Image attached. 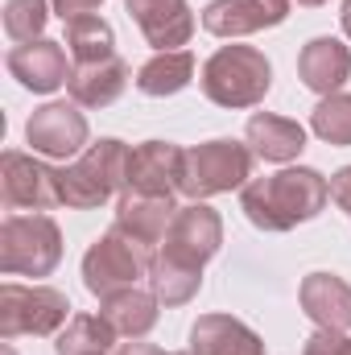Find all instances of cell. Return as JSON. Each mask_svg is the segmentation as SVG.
Listing matches in <instances>:
<instances>
[{
	"label": "cell",
	"mask_w": 351,
	"mask_h": 355,
	"mask_svg": "<svg viewBox=\"0 0 351 355\" xmlns=\"http://www.w3.org/2000/svg\"><path fill=\"white\" fill-rule=\"evenodd\" d=\"M162 248L182 257V261L207 265L223 248V219H219V211L207 207V202L178 207V215H174V223H170V232H166V240H162Z\"/></svg>",
	"instance_id": "obj_12"
},
{
	"label": "cell",
	"mask_w": 351,
	"mask_h": 355,
	"mask_svg": "<svg viewBox=\"0 0 351 355\" xmlns=\"http://www.w3.org/2000/svg\"><path fill=\"white\" fill-rule=\"evenodd\" d=\"M302 355H351V339L339 335V331H314L306 339Z\"/></svg>",
	"instance_id": "obj_28"
},
{
	"label": "cell",
	"mask_w": 351,
	"mask_h": 355,
	"mask_svg": "<svg viewBox=\"0 0 351 355\" xmlns=\"http://www.w3.org/2000/svg\"><path fill=\"white\" fill-rule=\"evenodd\" d=\"M327 202H331V178H323L310 166L252 178L240 190V211L261 232H289L298 223H310L327 211Z\"/></svg>",
	"instance_id": "obj_1"
},
{
	"label": "cell",
	"mask_w": 351,
	"mask_h": 355,
	"mask_svg": "<svg viewBox=\"0 0 351 355\" xmlns=\"http://www.w3.org/2000/svg\"><path fill=\"white\" fill-rule=\"evenodd\" d=\"M50 8L54 4H46V0H8L4 4V33L17 46L37 42L42 29H46V21H50Z\"/></svg>",
	"instance_id": "obj_27"
},
{
	"label": "cell",
	"mask_w": 351,
	"mask_h": 355,
	"mask_svg": "<svg viewBox=\"0 0 351 355\" xmlns=\"http://www.w3.org/2000/svg\"><path fill=\"white\" fill-rule=\"evenodd\" d=\"M203 95L215 107H257L273 87V67L257 46H219L203 62Z\"/></svg>",
	"instance_id": "obj_3"
},
{
	"label": "cell",
	"mask_w": 351,
	"mask_h": 355,
	"mask_svg": "<svg viewBox=\"0 0 351 355\" xmlns=\"http://www.w3.org/2000/svg\"><path fill=\"white\" fill-rule=\"evenodd\" d=\"M67 25V50H71V58H75V67L79 62H99V58H112L116 54V33H112V25L103 21V17H75V21H62Z\"/></svg>",
	"instance_id": "obj_25"
},
{
	"label": "cell",
	"mask_w": 351,
	"mask_h": 355,
	"mask_svg": "<svg viewBox=\"0 0 351 355\" xmlns=\"http://www.w3.org/2000/svg\"><path fill=\"white\" fill-rule=\"evenodd\" d=\"M174 215H178L174 194H137V190H124V194L116 198V219H112V227H120L124 236H132V240L157 248V244L166 240Z\"/></svg>",
	"instance_id": "obj_14"
},
{
	"label": "cell",
	"mask_w": 351,
	"mask_h": 355,
	"mask_svg": "<svg viewBox=\"0 0 351 355\" xmlns=\"http://www.w3.org/2000/svg\"><path fill=\"white\" fill-rule=\"evenodd\" d=\"M310 128L327 145H351V95L348 91L323 95L314 103V112H310Z\"/></svg>",
	"instance_id": "obj_26"
},
{
	"label": "cell",
	"mask_w": 351,
	"mask_h": 355,
	"mask_svg": "<svg viewBox=\"0 0 351 355\" xmlns=\"http://www.w3.org/2000/svg\"><path fill=\"white\" fill-rule=\"evenodd\" d=\"M0 194H4V207H12V211L62 207L58 170L37 162L33 153H21V149H4V157H0Z\"/></svg>",
	"instance_id": "obj_8"
},
{
	"label": "cell",
	"mask_w": 351,
	"mask_h": 355,
	"mask_svg": "<svg viewBox=\"0 0 351 355\" xmlns=\"http://www.w3.org/2000/svg\"><path fill=\"white\" fill-rule=\"evenodd\" d=\"M149 289L157 293L162 306H186V302H194V293L203 289V265L182 261L174 252L157 248V252H153V265H149Z\"/></svg>",
	"instance_id": "obj_22"
},
{
	"label": "cell",
	"mask_w": 351,
	"mask_h": 355,
	"mask_svg": "<svg viewBox=\"0 0 351 355\" xmlns=\"http://www.w3.org/2000/svg\"><path fill=\"white\" fill-rule=\"evenodd\" d=\"M54 4V12L62 17V21H75V17H87V12H95L103 0H50Z\"/></svg>",
	"instance_id": "obj_30"
},
{
	"label": "cell",
	"mask_w": 351,
	"mask_h": 355,
	"mask_svg": "<svg viewBox=\"0 0 351 355\" xmlns=\"http://www.w3.org/2000/svg\"><path fill=\"white\" fill-rule=\"evenodd\" d=\"M298 302H302V314L318 327V331H351V285L335 272H310L302 277V289H298Z\"/></svg>",
	"instance_id": "obj_15"
},
{
	"label": "cell",
	"mask_w": 351,
	"mask_h": 355,
	"mask_svg": "<svg viewBox=\"0 0 351 355\" xmlns=\"http://www.w3.org/2000/svg\"><path fill=\"white\" fill-rule=\"evenodd\" d=\"M99 314L112 322L116 335H124V339H145V335L157 327V318H162V302H157L153 289L128 285V289H116V293L99 297Z\"/></svg>",
	"instance_id": "obj_21"
},
{
	"label": "cell",
	"mask_w": 351,
	"mask_h": 355,
	"mask_svg": "<svg viewBox=\"0 0 351 355\" xmlns=\"http://www.w3.org/2000/svg\"><path fill=\"white\" fill-rule=\"evenodd\" d=\"M62 261V232L50 215H8L0 223V272L4 277H50Z\"/></svg>",
	"instance_id": "obj_5"
},
{
	"label": "cell",
	"mask_w": 351,
	"mask_h": 355,
	"mask_svg": "<svg viewBox=\"0 0 351 355\" xmlns=\"http://www.w3.org/2000/svg\"><path fill=\"white\" fill-rule=\"evenodd\" d=\"M244 141H248V149H252L257 157L285 166V162H293V157L306 149V128H302L298 120H289V116L257 112V116H248Z\"/></svg>",
	"instance_id": "obj_20"
},
{
	"label": "cell",
	"mask_w": 351,
	"mask_h": 355,
	"mask_svg": "<svg viewBox=\"0 0 351 355\" xmlns=\"http://www.w3.org/2000/svg\"><path fill=\"white\" fill-rule=\"evenodd\" d=\"M170 355H194V352H190V347H186V352H170Z\"/></svg>",
	"instance_id": "obj_35"
},
{
	"label": "cell",
	"mask_w": 351,
	"mask_h": 355,
	"mask_svg": "<svg viewBox=\"0 0 351 355\" xmlns=\"http://www.w3.org/2000/svg\"><path fill=\"white\" fill-rule=\"evenodd\" d=\"M25 141L33 145V153L54 157V162L79 157L91 145L87 116L79 112V103H67V99L42 103V107L25 120Z\"/></svg>",
	"instance_id": "obj_9"
},
{
	"label": "cell",
	"mask_w": 351,
	"mask_h": 355,
	"mask_svg": "<svg viewBox=\"0 0 351 355\" xmlns=\"http://www.w3.org/2000/svg\"><path fill=\"white\" fill-rule=\"evenodd\" d=\"M71 302L54 285H21L4 281L0 285V339H21V335H58L71 322Z\"/></svg>",
	"instance_id": "obj_6"
},
{
	"label": "cell",
	"mask_w": 351,
	"mask_h": 355,
	"mask_svg": "<svg viewBox=\"0 0 351 355\" xmlns=\"http://www.w3.org/2000/svg\"><path fill=\"white\" fill-rule=\"evenodd\" d=\"M120 335L112 331V322L103 314H75L58 339H54V355H112L120 343Z\"/></svg>",
	"instance_id": "obj_24"
},
{
	"label": "cell",
	"mask_w": 351,
	"mask_h": 355,
	"mask_svg": "<svg viewBox=\"0 0 351 355\" xmlns=\"http://www.w3.org/2000/svg\"><path fill=\"white\" fill-rule=\"evenodd\" d=\"M331 202L351 215V166H343L339 174H331Z\"/></svg>",
	"instance_id": "obj_29"
},
{
	"label": "cell",
	"mask_w": 351,
	"mask_h": 355,
	"mask_svg": "<svg viewBox=\"0 0 351 355\" xmlns=\"http://www.w3.org/2000/svg\"><path fill=\"white\" fill-rule=\"evenodd\" d=\"M289 17V0H211L203 12H198V25L211 33V37H248V33H261L273 29Z\"/></svg>",
	"instance_id": "obj_13"
},
{
	"label": "cell",
	"mask_w": 351,
	"mask_h": 355,
	"mask_svg": "<svg viewBox=\"0 0 351 355\" xmlns=\"http://www.w3.org/2000/svg\"><path fill=\"white\" fill-rule=\"evenodd\" d=\"M339 21H343V33H348V42H351V0H343V12H339Z\"/></svg>",
	"instance_id": "obj_32"
},
{
	"label": "cell",
	"mask_w": 351,
	"mask_h": 355,
	"mask_svg": "<svg viewBox=\"0 0 351 355\" xmlns=\"http://www.w3.org/2000/svg\"><path fill=\"white\" fill-rule=\"evenodd\" d=\"M153 265V248L124 236L120 227H108L87 252H83V285L95 297H108L116 289L137 285L141 277H149Z\"/></svg>",
	"instance_id": "obj_7"
},
{
	"label": "cell",
	"mask_w": 351,
	"mask_h": 355,
	"mask_svg": "<svg viewBox=\"0 0 351 355\" xmlns=\"http://www.w3.org/2000/svg\"><path fill=\"white\" fill-rule=\"evenodd\" d=\"M71 50H62V42H50V37H37V42H25V46H12L8 50V75L33 95H50V91L67 87L71 83V62H67Z\"/></svg>",
	"instance_id": "obj_11"
},
{
	"label": "cell",
	"mask_w": 351,
	"mask_h": 355,
	"mask_svg": "<svg viewBox=\"0 0 351 355\" xmlns=\"http://www.w3.org/2000/svg\"><path fill=\"white\" fill-rule=\"evenodd\" d=\"M128 157H132V149L120 137L91 141L71 166L58 170L62 207H71V211H95L108 198L124 194V186H128Z\"/></svg>",
	"instance_id": "obj_2"
},
{
	"label": "cell",
	"mask_w": 351,
	"mask_h": 355,
	"mask_svg": "<svg viewBox=\"0 0 351 355\" xmlns=\"http://www.w3.org/2000/svg\"><path fill=\"white\" fill-rule=\"evenodd\" d=\"M0 355H17V352H12V347H0Z\"/></svg>",
	"instance_id": "obj_34"
},
{
	"label": "cell",
	"mask_w": 351,
	"mask_h": 355,
	"mask_svg": "<svg viewBox=\"0 0 351 355\" xmlns=\"http://www.w3.org/2000/svg\"><path fill=\"white\" fill-rule=\"evenodd\" d=\"M124 12L132 17V25L141 29V37L162 54V50H186L198 17L190 8V0H124Z\"/></svg>",
	"instance_id": "obj_10"
},
{
	"label": "cell",
	"mask_w": 351,
	"mask_h": 355,
	"mask_svg": "<svg viewBox=\"0 0 351 355\" xmlns=\"http://www.w3.org/2000/svg\"><path fill=\"white\" fill-rule=\"evenodd\" d=\"M182 153L174 141H141L128 157V186L137 194H174L182 182Z\"/></svg>",
	"instance_id": "obj_16"
},
{
	"label": "cell",
	"mask_w": 351,
	"mask_h": 355,
	"mask_svg": "<svg viewBox=\"0 0 351 355\" xmlns=\"http://www.w3.org/2000/svg\"><path fill=\"white\" fill-rule=\"evenodd\" d=\"M112 355H170V352H162V347H153V343H141V339H132V343H120Z\"/></svg>",
	"instance_id": "obj_31"
},
{
	"label": "cell",
	"mask_w": 351,
	"mask_h": 355,
	"mask_svg": "<svg viewBox=\"0 0 351 355\" xmlns=\"http://www.w3.org/2000/svg\"><path fill=\"white\" fill-rule=\"evenodd\" d=\"M194 355H264V339L232 314H203L190 327Z\"/></svg>",
	"instance_id": "obj_19"
},
{
	"label": "cell",
	"mask_w": 351,
	"mask_h": 355,
	"mask_svg": "<svg viewBox=\"0 0 351 355\" xmlns=\"http://www.w3.org/2000/svg\"><path fill=\"white\" fill-rule=\"evenodd\" d=\"M252 157L257 153L248 149V141H236V137L203 141V145L182 153V182H178V190L190 202H207L215 194L244 190L252 182Z\"/></svg>",
	"instance_id": "obj_4"
},
{
	"label": "cell",
	"mask_w": 351,
	"mask_h": 355,
	"mask_svg": "<svg viewBox=\"0 0 351 355\" xmlns=\"http://www.w3.org/2000/svg\"><path fill=\"white\" fill-rule=\"evenodd\" d=\"M298 4H306V8H318V4H327V0H298Z\"/></svg>",
	"instance_id": "obj_33"
},
{
	"label": "cell",
	"mask_w": 351,
	"mask_h": 355,
	"mask_svg": "<svg viewBox=\"0 0 351 355\" xmlns=\"http://www.w3.org/2000/svg\"><path fill=\"white\" fill-rule=\"evenodd\" d=\"M194 71H198V62H194L190 50H162L149 62H141L137 91L141 95H153V99H166V95H178V91L190 87L194 83Z\"/></svg>",
	"instance_id": "obj_23"
},
{
	"label": "cell",
	"mask_w": 351,
	"mask_h": 355,
	"mask_svg": "<svg viewBox=\"0 0 351 355\" xmlns=\"http://www.w3.org/2000/svg\"><path fill=\"white\" fill-rule=\"evenodd\" d=\"M298 79L314 95H335L351 79V46L339 37H314L298 54Z\"/></svg>",
	"instance_id": "obj_17"
},
{
	"label": "cell",
	"mask_w": 351,
	"mask_h": 355,
	"mask_svg": "<svg viewBox=\"0 0 351 355\" xmlns=\"http://www.w3.org/2000/svg\"><path fill=\"white\" fill-rule=\"evenodd\" d=\"M128 79H132V71H128V62H124L120 54L99 58V62H79V67L71 71L67 95H71V103H79V107H112V103L124 95Z\"/></svg>",
	"instance_id": "obj_18"
}]
</instances>
